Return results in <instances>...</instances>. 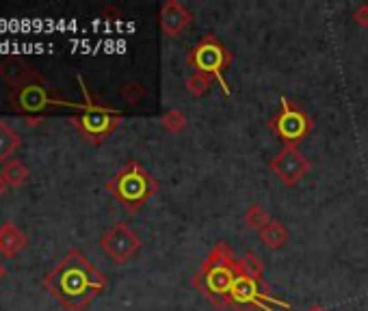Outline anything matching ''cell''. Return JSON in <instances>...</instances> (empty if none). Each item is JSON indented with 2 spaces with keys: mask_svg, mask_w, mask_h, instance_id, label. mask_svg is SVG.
<instances>
[{
  "mask_svg": "<svg viewBox=\"0 0 368 311\" xmlns=\"http://www.w3.org/2000/svg\"><path fill=\"white\" fill-rule=\"evenodd\" d=\"M109 285L104 272L98 270L85 253L72 249L44 277V287L65 311H85Z\"/></svg>",
  "mask_w": 368,
  "mask_h": 311,
  "instance_id": "6da1fadb",
  "label": "cell"
},
{
  "mask_svg": "<svg viewBox=\"0 0 368 311\" xmlns=\"http://www.w3.org/2000/svg\"><path fill=\"white\" fill-rule=\"evenodd\" d=\"M238 277V258L227 242H217L193 274L191 285L219 311L232 309V287Z\"/></svg>",
  "mask_w": 368,
  "mask_h": 311,
  "instance_id": "7a4b0ae2",
  "label": "cell"
},
{
  "mask_svg": "<svg viewBox=\"0 0 368 311\" xmlns=\"http://www.w3.org/2000/svg\"><path fill=\"white\" fill-rule=\"evenodd\" d=\"M107 190L117 204L124 206L128 214H134L159 193V181L152 177V173L139 160H128L107 181Z\"/></svg>",
  "mask_w": 368,
  "mask_h": 311,
  "instance_id": "3957f363",
  "label": "cell"
},
{
  "mask_svg": "<svg viewBox=\"0 0 368 311\" xmlns=\"http://www.w3.org/2000/svg\"><path fill=\"white\" fill-rule=\"evenodd\" d=\"M78 85L82 89L85 102L76 106V115L72 117V123L87 143L102 145L119 127L124 115L104 102L96 100L89 87L85 85L82 76H78Z\"/></svg>",
  "mask_w": 368,
  "mask_h": 311,
  "instance_id": "277c9868",
  "label": "cell"
},
{
  "mask_svg": "<svg viewBox=\"0 0 368 311\" xmlns=\"http://www.w3.org/2000/svg\"><path fill=\"white\" fill-rule=\"evenodd\" d=\"M186 65L193 71H200V74L217 80L223 91V96L232 94L230 85H227V80L223 76L225 69L232 65V52L221 44L217 35H213V33L204 35V37L186 54Z\"/></svg>",
  "mask_w": 368,
  "mask_h": 311,
  "instance_id": "5b68a950",
  "label": "cell"
},
{
  "mask_svg": "<svg viewBox=\"0 0 368 311\" xmlns=\"http://www.w3.org/2000/svg\"><path fill=\"white\" fill-rule=\"evenodd\" d=\"M269 130L284 143V148H297L312 134L314 121L299 102L282 98L277 113L269 121Z\"/></svg>",
  "mask_w": 368,
  "mask_h": 311,
  "instance_id": "8992f818",
  "label": "cell"
},
{
  "mask_svg": "<svg viewBox=\"0 0 368 311\" xmlns=\"http://www.w3.org/2000/svg\"><path fill=\"white\" fill-rule=\"evenodd\" d=\"M232 309L236 311H252V309H262V311H277V309H290L286 301H279L273 296V290L267 281H256L245 277L238 272L236 283L232 287Z\"/></svg>",
  "mask_w": 368,
  "mask_h": 311,
  "instance_id": "52a82bcc",
  "label": "cell"
},
{
  "mask_svg": "<svg viewBox=\"0 0 368 311\" xmlns=\"http://www.w3.org/2000/svg\"><path fill=\"white\" fill-rule=\"evenodd\" d=\"M100 249L115 264H126L141 251V238L126 223H115L100 236Z\"/></svg>",
  "mask_w": 368,
  "mask_h": 311,
  "instance_id": "ba28073f",
  "label": "cell"
},
{
  "mask_svg": "<svg viewBox=\"0 0 368 311\" xmlns=\"http://www.w3.org/2000/svg\"><path fill=\"white\" fill-rule=\"evenodd\" d=\"M9 100H11L15 111L24 113V115L44 113V111H50V108H57V106H72V108L78 106L74 102H65V100L57 98L55 94H52V87H44V85H30L20 91H13Z\"/></svg>",
  "mask_w": 368,
  "mask_h": 311,
  "instance_id": "9c48e42d",
  "label": "cell"
},
{
  "mask_svg": "<svg viewBox=\"0 0 368 311\" xmlns=\"http://www.w3.org/2000/svg\"><path fill=\"white\" fill-rule=\"evenodd\" d=\"M269 169L284 186L292 188L310 173L312 162L299 148H284L271 158Z\"/></svg>",
  "mask_w": 368,
  "mask_h": 311,
  "instance_id": "30bf717a",
  "label": "cell"
},
{
  "mask_svg": "<svg viewBox=\"0 0 368 311\" xmlns=\"http://www.w3.org/2000/svg\"><path fill=\"white\" fill-rule=\"evenodd\" d=\"M0 80H5L13 91H20L30 85L50 87L48 80L40 76V71L20 57H5L0 61Z\"/></svg>",
  "mask_w": 368,
  "mask_h": 311,
  "instance_id": "8fae6325",
  "label": "cell"
},
{
  "mask_svg": "<svg viewBox=\"0 0 368 311\" xmlns=\"http://www.w3.org/2000/svg\"><path fill=\"white\" fill-rule=\"evenodd\" d=\"M193 20H195V15H193V11L184 3H180V0H167L159 11L161 33L169 39L180 37Z\"/></svg>",
  "mask_w": 368,
  "mask_h": 311,
  "instance_id": "7c38bea8",
  "label": "cell"
},
{
  "mask_svg": "<svg viewBox=\"0 0 368 311\" xmlns=\"http://www.w3.org/2000/svg\"><path fill=\"white\" fill-rule=\"evenodd\" d=\"M26 233L15 223H3L0 225V255L7 260L15 258L26 247Z\"/></svg>",
  "mask_w": 368,
  "mask_h": 311,
  "instance_id": "4fadbf2b",
  "label": "cell"
},
{
  "mask_svg": "<svg viewBox=\"0 0 368 311\" xmlns=\"http://www.w3.org/2000/svg\"><path fill=\"white\" fill-rule=\"evenodd\" d=\"M20 134L15 132V127H11L5 119H0V164L9 162L15 152L20 150Z\"/></svg>",
  "mask_w": 368,
  "mask_h": 311,
  "instance_id": "5bb4252c",
  "label": "cell"
},
{
  "mask_svg": "<svg viewBox=\"0 0 368 311\" xmlns=\"http://www.w3.org/2000/svg\"><path fill=\"white\" fill-rule=\"evenodd\" d=\"M258 238H260V242L265 245L267 249L277 251V249H282L288 242L290 231L286 229L284 223H279V221H275V218H273V221L258 233Z\"/></svg>",
  "mask_w": 368,
  "mask_h": 311,
  "instance_id": "9a60e30c",
  "label": "cell"
},
{
  "mask_svg": "<svg viewBox=\"0 0 368 311\" xmlns=\"http://www.w3.org/2000/svg\"><path fill=\"white\" fill-rule=\"evenodd\" d=\"M0 175L5 177L9 188H22V186H26V181L30 177V171H28V167H26V164L20 158H11L9 162L3 164Z\"/></svg>",
  "mask_w": 368,
  "mask_h": 311,
  "instance_id": "2e32d148",
  "label": "cell"
},
{
  "mask_svg": "<svg viewBox=\"0 0 368 311\" xmlns=\"http://www.w3.org/2000/svg\"><path fill=\"white\" fill-rule=\"evenodd\" d=\"M238 272L249 279L265 281V264H262V260L254 251H245L238 258Z\"/></svg>",
  "mask_w": 368,
  "mask_h": 311,
  "instance_id": "e0dca14e",
  "label": "cell"
},
{
  "mask_svg": "<svg viewBox=\"0 0 368 311\" xmlns=\"http://www.w3.org/2000/svg\"><path fill=\"white\" fill-rule=\"evenodd\" d=\"M271 221H273L271 214L267 212L265 206H260V204H252L247 210H245V214H243V223L247 225V229L258 231V233L265 229Z\"/></svg>",
  "mask_w": 368,
  "mask_h": 311,
  "instance_id": "ac0fdd59",
  "label": "cell"
},
{
  "mask_svg": "<svg viewBox=\"0 0 368 311\" xmlns=\"http://www.w3.org/2000/svg\"><path fill=\"white\" fill-rule=\"evenodd\" d=\"M161 125L169 134H180L186 130V115L180 111V108H169V111L161 117Z\"/></svg>",
  "mask_w": 368,
  "mask_h": 311,
  "instance_id": "d6986e66",
  "label": "cell"
},
{
  "mask_svg": "<svg viewBox=\"0 0 368 311\" xmlns=\"http://www.w3.org/2000/svg\"><path fill=\"white\" fill-rule=\"evenodd\" d=\"M210 85H213V78L200 74V71H193V74L186 78V91L193 98H202L210 89Z\"/></svg>",
  "mask_w": 368,
  "mask_h": 311,
  "instance_id": "ffe728a7",
  "label": "cell"
},
{
  "mask_svg": "<svg viewBox=\"0 0 368 311\" xmlns=\"http://www.w3.org/2000/svg\"><path fill=\"white\" fill-rule=\"evenodd\" d=\"M119 96H121V100H124V102L137 106L143 98H148V89L141 82H128V85H124L119 89Z\"/></svg>",
  "mask_w": 368,
  "mask_h": 311,
  "instance_id": "44dd1931",
  "label": "cell"
},
{
  "mask_svg": "<svg viewBox=\"0 0 368 311\" xmlns=\"http://www.w3.org/2000/svg\"><path fill=\"white\" fill-rule=\"evenodd\" d=\"M351 17H353V22H356L360 28H368V5H366V3L358 5V7L353 9Z\"/></svg>",
  "mask_w": 368,
  "mask_h": 311,
  "instance_id": "7402d4cb",
  "label": "cell"
},
{
  "mask_svg": "<svg viewBox=\"0 0 368 311\" xmlns=\"http://www.w3.org/2000/svg\"><path fill=\"white\" fill-rule=\"evenodd\" d=\"M102 17H107V20H117V17H121V11L117 7L109 5V7L102 9Z\"/></svg>",
  "mask_w": 368,
  "mask_h": 311,
  "instance_id": "603a6c76",
  "label": "cell"
},
{
  "mask_svg": "<svg viewBox=\"0 0 368 311\" xmlns=\"http://www.w3.org/2000/svg\"><path fill=\"white\" fill-rule=\"evenodd\" d=\"M42 121H44L42 117H26V121H24V123H26V127H28V125H30V127H35V125H40Z\"/></svg>",
  "mask_w": 368,
  "mask_h": 311,
  "instance_id": "cb8c5ba5",
  "label": "cell"
},
{
  "mask_svg": "<svg viewBox=\"0 0 368 311\" xmlns=\"http://www.w3.org/2000/svg\"><path fill=\"white\" fill-rule=\"evenodd\" d=\"M7 190H9V184L5 181V177L0 175V197H3V195H7Z\"/></svg>",
  "mask_w": 368,
  "mask_h": 311,
  "instance_id": "d4e9b609",
  "label": "cell"
},
{
  "mask_svg": "<svg viewBox=\"0 0 368 311\" xmlns=\"http://www.w3.org/2000/svg\"><path fill=\"white\" fill-rule=\"evenodd\" d=\"M308 311H329V309H327V307H325L323 303H314V305H312V307H310Z\"/></svg>",
  "mask_w": 368,
  "mask_h": 311,
  "instance_id": "484cf974",
  "label": "cell"
},
{
  "mask_svg": "<svg viewBox=\"0 0 368 311\" xmlns=\"http://www.w3.org/2000/svg\"><path fill=\"white\" fill-rule=\"evenodd\" d=\"M7 277V268L3 266V264H0V281H3Z\"/></svg>",
  "mask_w": 368,
  "mask_h": 311,
  "instance_id": "4316f807",
  "label": "cell"
}]
</instances>
